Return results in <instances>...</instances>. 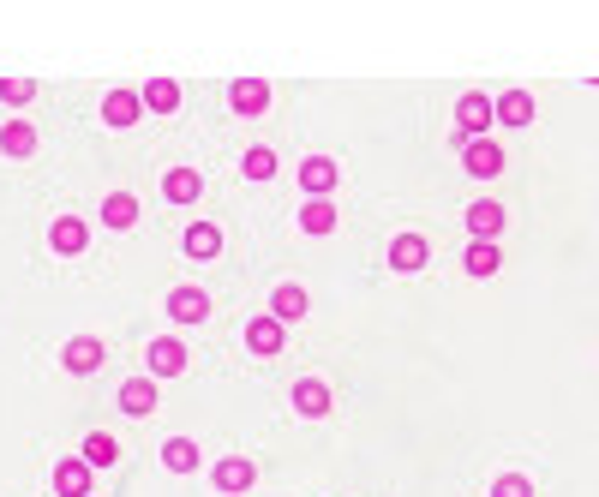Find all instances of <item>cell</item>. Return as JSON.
Segmentation results:
<instances>
[{
	"mask_svg": "<svg viewBox=\"0 0 599 497\" xmlns=\"http://www.w3.org/2000/svg\"><path fill=\"white\" fill-rule=\"evenodd\" d=\"M108 360V348H102V336H72L66 348H60V366L72 372V378H90L96 366Z\"/></svg>",
	"mask_w": 599,
	"mask_h": 497,
	"instance_id": "obj_3",
	"label": "cell"
},
{
	"mask_svg": "<svg viewBox=\"0 0 599 497\" xmlns=\"http://www.w3.org/2000/svg\"><path fill=\"white\" fill-rule=\"evenodd\" d=\"M210 486H216V492H252V486H258V468H252L246 456H228V462H216Z\"/></svg>",
	"mask_w": 599,
	"mask_h": 497,
	"instance_id": "obj_8",
	"label": "cell"
},
{
	"mask_svg": "<svg viewBox=\"0 0 599 497\" xmlns=\"http://www.w3.org/2000/svg\"><path fill=\"white\" fill-rule=\"evenodd\" d=\"M138 96H144V108H156V114H174V108H180V84H174V78H150Z\"/></svg>",
	"mask_w": 599,
	"mask_h": 497,
	"instance_id": "obj_23",
	"label": "cell"
},
{
	"mask_svg": "<svg viewBox=\"0 0 599 497\" xmlns=\"http://www.w3.org/2000/svg\"><path fill=\"white\" fill-rule=\"evenodd\" d=\"M300 228H306V234H336V204H330V198L300 204Z\"/></svg>",
	"mask_w": 599,
	"mask_h": 497,
	"instance_id": "obj_25",
	"label": "cell"
},
{
	"mask_svg": "<svg viewBox=\"0 0 599 497\" xmlns=\"http://www.w3.org/2000/svg\"><path fill=\"white\" fill-rule=\"evenodd\" d=\"M468 234H474V240H498V234H504V204L474 198V204H468Z\"/></svg>",
	"mask_w": 599,
	"mask_h": 497,
	"instance_id": "obj_9",
	"label": "cell"
},
{
	"mask_svg": "<svg viewBox=\"0 0 599 497\" xmlns=\"http://www.w3.org/2000/svg\"><path fill=\"white\" fill-rule=\"evenodd\" d=\"M198 192H204L198 168H168V180H162V198H168V204H192Z\"/></svg>",
	"mask_w": 599,
	"mask_h": 497,
	"instance_id": "obj_20",
	"label": "cell"
},
{
	"mask_svg": "<svg viewBox=\"0 0 599 497\" xmlns=\"http://www.w3.org/2000/svg\"><path fill=\"white\" fill-rule=\"evenodd\" d=\"M120 414H132V420L156 414V378H126L120 384Z\"/></svg>",
	"mask_w": 599,
	"mask_h": 497,
	"instance_id": "obj_10",
	"label": "cell"
},
{
	"mask_svg": "<svg viewBox=\"0 0 599 497\" xmlns=\"http://www.w3.org/2000/svg\"><path fill=\"white\" fill-rule=\"evenodd\" d=\"M84 462H90V468H114V462H120V444H114L108 432H90V438H84Z\"/></svg>",
	"mask_w": 599,
	"mask_h": 497,
	"instance_id": "obj_27",
	"label": "cell"
},
{
	"mask_svg": "<svg viewBox=\"0 0 599 497\" xmlns=\"http://www.w3.org/2000/svg\"><path fill=\"white\" fill-rule=\"evenodd\" d=\"M30 96H36V84H30V78H0V102H6V108H24Z\"/></svg>",
	"mask_w": 599,
	"mask_h": 497,
	"instance_id": "obj_29",
	"label": "cell"
},
{
	"mask_svg": "<svg viewBox=\"0 0 599 497\" xmlns=\"http://www.w3.org/2000/svg\"><path fill=\"white\" fill-rule=\"evenodd\" d=\"M102 222H108V228H132V222H138V198H132V192H108V198H102Z\"/></svg>",
	"mask_w": 599,
	"mask_h": 497,
	"instance_id": "obj_24",
	"label": "cell"
},
{
	"mask_svg": "<svg viewBox=\"0 0 599 497\" xmlns=\"http://www.w3.org/2000/svg\"><path fill=\"white\" fill-rule=\"evenodd\" d=\"M492 497H534V480H522V474H504V480H492Z\"/></svg>",
	"mask_w": 599,
	"mask_h": 497,
	"instance_id": "obj_30",
	"label": "cell"
},
{
	"mask_svg": "<svg viewBox=\"0 0 599 497\" xmlns=\"http://www.w3.org/2000/svg\"><path fill=\"white\" fill-rule=\"evenodd\" d=\"M294 408H300L306 420H324V414H330V384H318V378H300V384H294Z\"/></svg>",
	"mask_w": 599,
	"mask_h": 497,
	"instance_id": "obj_18",
	"label": "cell"
},
{
	"mask_svg": "<svg viewBox=\"0 0 599 497\" xmlns=\"http://www.w3.org/2000/svg\"><path fill=\"white\" fill-rule=\"evenodd\" d=\"M216 252H222V228L192 222V228H186V258H198V264H204V258H216Z\"/></svg>",
	"mask_w": 599,
	"mask_h": 497,
	"instance_id": "obj_22",
	"label": "cell"
},
{
	"mask_svg": "<svg viewBox=\"0 0 599 497\" xmlns=\"http://www.w3.org/2000/svg\"><path fill=\"white\" fill-rule=\"evenodd\" d=\"M144 366H150V378H180L186 372V342L180 336H156L144 348Z\"/></svg>",
	"mask_w": 599,
	"mask_h": 497,
	"instance_id": "obj_4",
	"label": "cell"
},
{
	"mask_svg": "<svg viewBox=\"0 0 599 497\" xmlns=\"http://www.w3.org/2000/svg\"><path fill=\"white\" fill-rule=\"evenodd\" d=\"M300 186H306L312 198H330V192H336V162H330V156H306V162H300Z\"/></svg>",
	"mask_w": 599,
	"mask_h": 497,
	"instance_id": "obj_12",
	"label": "cell"
},
{
	"mask_svg": "<svg viewBox=\"0 0 599 497\" xmlns=\"http://www.w3.org/2000/svg\"><path fill=\"white\" fill-rule=\"evenodd\" d=\"M240 174H246V180H270V174H276V150H264V144H252V150L240 156Z\"/></svg>",
	"mask_w": 599,
	"mask_h": 497,
	"instance_id": "obj_28",
	"label": "cell"
},
{
	"mask_svg": "<svg viewBox=\"0 0 599 497\" xmlns=\"http://www.w3.org/2000/svg\"><path fill=\"white\" fill-rule=\"evenodd\" d=\"M228 108L234 114H264L270 108V84L264 78H234L228 84Z\"/></svg>",
	"mask_w": 599,
	"mask_h": 497,
	"instance_id": "obj_6",
	"label": "cell"
},
{
	"mask_svg": "<svg viewBox=\"0 0 599 497\" xmlns=\"http://www.w3.org/2000/svg\"><path fill=\"white\" fill-rule=\"evenodd\" d=\"M144 114V96L138 90H108V102H102V120L108 126H132Z\"/></svg>",
	"mask_w": 599,
	"mask_h": 497,
	"instance_id": "obj_16",
	"label": "cell"
},
{
	"mask_svg": "<svg viewBox=\"0 0 599 497\" xmlns=\"http://www.w3.org/2000/svg\"><path fill=\"white\" fill-rule=\"evenodd\" d=\"M492 114H498L504 126H528V120H534V96H528V90H504V96L492 102Z\"/></svg>",
	"mask_w": 599,
	"mask_h": 497,
	"instance_id": "obj_19",
	"label": "cell"
},
{
	"mask_svg": "<svg viewBox=\"0 0 599 497\" xmlns=\"http://www.w3.org/2000/svg\"><path fill=\"white\" fill-rule=\"evenodd\" d=\"M426 258H432L426 234H396V240H390V270L414 276V270H426Z\"/></svg>",
	"mask_w": 599,
	"mask_h": 497,
	"instance_id": "obj_5",
	"label": "cell"
},
{
	"mask_svg": "<svg viewBox=\"0 0 599 497\" xmlns=\"http://www.w3.org/2000/svg\"><path fill=\"white\" fill-rule=\"evenodd\" d=\"M306 306H312V300H306V288H300V282H282V288L270 294V318H276V324L306 318Z\"/></svg>",
	"mask_w": 599,
	"mask_h": 497,
	"instance_id": "obj_14",
	"label": "cell"
},
{
	"mask_svg": "<svg viewBox=\"0 0 599 497\" xmlns=\"http://www.w3.org/2000/svg\"><path fill=\"white\" fill-rule=\"evenodd\" d=\"M54 492L60 497H90V462H84V456L60 462V468H54Z\"/></svg>",
	"mask_w": 599,
	"mask_h": 497,
	"instance_id": "obj_15",
	"label": "cell"
},
{
	"mask_svg": "<svg viewBox=\"0 0 599 497\" xmlns=\"http://www.w3.org/2000/svg\"><path fill=\"white\" fill-rule=\"evenodd\" d=\"M0 156H12V162L36 156V126H30V120H6V126H0Z\"/></svg>",
	"mask_w": 599,
	"mask_h": 497,
	"instance_id": "obj_11",
	"label": "cell"
},
{
	"mask_svg": "<svg viewBox=\"0 0 599 497\" xmlns=\"http://www.w3.org/2000/svg\"><path fill=\"white\" fill-rule=\"evenodd\" d=\"M162 468H168V474H192V468H198V444H192V438H168V444H162Z\"/></svg>",
	"mask_w": 599,
	"mask_h": 497,
	"instance_id": "obj_26",
	"label": "cell"
},
{
	"mask_svg": "<svg viewBox=\"0 0 599 497\" xmlns=\"http://www.w3.org/2000/svg\"><path fill=\"white\" fill-rule=\"evenodd\" d=\"M498 114H492V96H480V90H468L462 102H456V138L468 144V138H486V126H492Z\"/></svg>",
	"mask_w": 599,
	"mask_h": 497,
	"instance_id": "obj_1",
	"label": "cell"
},
{
	"mask_svg": "<svg viewBox=\"0 0 599 497\" xmlns=\"http://www.w3.org/2000/svg\"><path fill=\"white\" fill-rule=\"evenodd\" d=\"M84 240H90V228H84L78 216H60V222L48 228V246H54L60 258H78V252H84Z\"/></svg>",
	"mask_w": 599,
	"mask_h": 497,
	"instance_id": "obj_13",
	"label": "cell"
},
{
	"mask_svg": "<svg viewBox=\"0 0 599 497\" xmlns=\"http://www.w3.org/2000/svg\"><path fill=\"white\" fill-rule=\"evenodd\" d=\"M168 318L174 324H204L210 318V294L204 288H174L168 294Z\"/></svg>",
	"mask_w": 599,
	"mask_h": 497,
	"instance_id": "obj_7",
	"label": "cell"
},
{
	"mask_svg": "<svg viewBox=\"0 0 599 497\" xmlns=\"http://www.w3.org/2000/svg\"><path fill=\"white\" fill-rule=\"evenodd\" d=\"M462 168H468L474 180H498V174H504V144H492V138H468V144H462Z\"/></svg>",
	"mask_w": 599,
	"mask_h": 497,
	"instance_id": "obj_2",
	"label": "cell"
},
{
	"mask_svg": "<svg viewBox=\"0 0 599 497\" xmlns=\"http://www.w3.org/2000/svg\"><path fill=\"white\" fill-rule=\"evenodd\" d=\"M462 270H468V276H480V282H486V276H498V270H504L498 240H474V246H468V258H462Z\"/></svg>",
	"mask_w": 599,
	"mask_h": 497,
	"instance_id": "obj_17",
	"label": "cell"
},
{
	"mask_svg": "<svg viewBox=\"0 0 599 497\" xmlns=\"http://www.w3.org/2000/svg\"><path fill=\"white\" fill-rule=\"evenodd\" d=\"M246 348L264 354V360L282 354V324H276V318H252V324H246Z\"/></svg>",
	"mask_w": 599,
	"mask_h": 497,
	"instance_id": "obj_21",
	"label": "cell"
}]
</instances>
